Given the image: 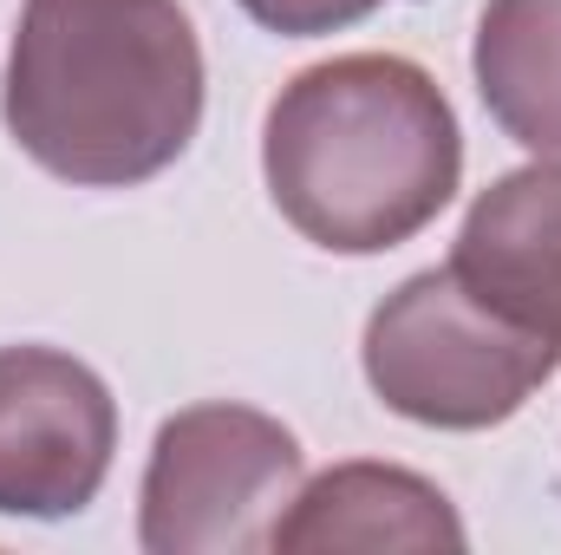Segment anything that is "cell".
Returning a JSON list of instances; mask_svg holds the SVG:
<instances>
[{
  "instance_id": "cell-4",
  "label": "cell",
  "mask_w": 561,
  "mask_h": 555,
  "mask_svg": "<svg viewBox=\"0 0 561 555\" xmlns=\"http://www.w3.org/2000/svg\"><path fill=\"white\" fill-rule=\"evenodd\" d=\"M300 490V438L255 406H190L163 418L138 490L150 555H255Z\"/></svg>"
},
{
  "instance_id": "cell-5",
  "label": "cell",
  "mask_w": 561,
  "mask_h": 555,
  "mask_svg": "<svg viewBox=\"0 0 561 555\" xmlns=\"http://www.w3.org/2000/svg\"><path fill=\"white\" fill-rule=\"evenodd\" d=\"M118 451L112 386L59 347H0V517H79Z\"/></svg>"
},
{
  "instance_id": "cell-6",
  "label": "cell",
  "mask_w": 561,
  "mask_h": 555,
  "mask_svg": "<svg viewBox=\"0 0 561 555\" xmlns=\"http://www.w3.org/2000/svg\"><path fill=\"white\" fill-rule=\"evenodd\" d=\"M444 269L496 320L561 353V157H536L496 177L470 203Z\"/></svg>"
},
{
  "instance_id": "cell-2",
  "label": "cell",
  "mask_w": 561,
  "mask_h": 555,
  "mask_svg": "<svg viewBox=\"0 0 561 555\" xmlns=\"http://www.w3.org/2000/svg\"><path fill=\"white\" fill-rule=\"evenodd\" d=\"M268 196L327 256H386L457 196L463 132L437 79L399 53L294 72L262 125Z\"/></svg>"
},
{
  "instance_id": "cell-8",
  "label": "cell",
  "mask_w": 561,
  "mask_h": 555,
  "mask_svg": "<svg viewBox=\"0 0 561 555\" xmlns=\"http://www.w3.org/2000/svg\"><path fill=\"white\" fill-rule=\"evenodd\" d=\"M470 72L503 138L561 157V0H483Z\"/></svg>"
},
{
  "instance_id": "cell-9",
  "label": "cell",
  "mask_w": 561,
  "mask_h": 555,
  "mask_svg": "<svg viewBox=\"0 0 561 555\" xmlns=\"http://www.w3.org/2000/svg\"><path fill=\"white\" fill-rule=\"evenodd\" d=\"M379 0H242V13L268 33H287V39H320V33H340L353 20H366Z\"/></svg>"
},
{
  "instance_id": "cell-1",
  "label": "cell",
  "mask_w": 561,
  "mask_h": 555,
  "mask_svg": "<svg viewBox=\"0 0 561 555\" xmlns=\"http://www.w3.org/2000/svg\"><path fill=\"white\" fill-rule=\"evenodd\" d=\"M0 118L46 177L131 190L203 125V46L176 0H26Z\"/></svg>"
},
{
  "instance_id": "cell-3",
  "label": "cell",
  "mask_w": 561,
  "mask_h": 555,
  "mask_svg": "<svg viewBox=\"0 0 561 555\" xmlns=\"http://www.w3.org/2000/svg\"><path fill=\"white\" fill-rule=\"evenodd\" d=\"M359 360L386 412L431 431H490L523 412L529 393L561 366L549 340L496 320L483 301L463 294L450 269L399 281L373 307Z\"/></svg>"
},
{
  "instance_id": "cell-7",
  "label": "cell",
  "mask_w": 561,
  "mask_h": 555,
  "mask_svg": "<svg viewBox=\"0 0 561 555\" xmlns=\"http://www.w3.org/2000/svg\"><path fill=\"white\" fill-rule=\"evenodd\" d=\"M463 517L450 510V497L399 464H333L313 484L294 490V503L280 510L268 530L275 555H431V550H463Z\"/></svg>"
}]
</instances>
